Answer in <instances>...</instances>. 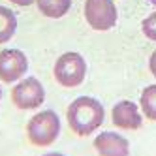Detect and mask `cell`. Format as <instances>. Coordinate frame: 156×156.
<instances>
[{"mask_svg":"<svg viewBox=\"0 0 156 156\" xmlns=\"http://www.w3.org/2000/svg\"><path fill=\"white\" fill-rule=\"evenodd\" d=\"M105 109L102 102L92 96H79L68 105L66 120L70 130L79 137L92 136V133L104 124Z\"/></svg>","mask_w":156,"mask_h":156,"instance_id":"6da1fadb","label":"cell"},{"mask_svg":"<svg viewBox=\"0 0 156 156\" xmlns=\"http://www.w3.org/2000/svg\"><path fill=\"white\" fill-rule=\"evenodd\" d=\"M60 117L53 109H43L38 111L34 117H30L27 122V137L30 145L38 149H47L58 139L60 136Z\"/></svg>","mask_w":156,"mask_h":156,"instance_id":"7a4b0ae2","label":"cell"},{"mask_svg":"<svg viewBox=\"0 0 156 156\" xmlns=\"http://www.w3.org/2000/svg\"><path fill=\"white\" fill-rule=\"evenodd\" d=\"M55 81L64 88H77L81 87L87 77V60L83 55L68 51L62 53L53 66Z\"/></svg>","mask_w":156,"mask_h":156,"instance_id":"3957f363","label":"cell"},{"mask_svg":"<svg viewBox=\"0 0 156 156\" xmlns=\"http://www.w3.org/2000/svg\"><path fill=\"white\" fill-rule=\"evenodd\" d=\"M12 104L21 111H34L45 102V87L36 77H23L12 88Z\"/></svg>","mask_w":156,"mask_h":156,"instance_id":"277c9868","label":"cell"},{"mask_svg":"<svg viewBox=\"0 0 156 156\" xmlns=\"http://www.w3.org/2000/svg\"><path fill=\"white\" fill-rule=\"evenodd\" d=\"M85 21L96 32H107L117 25L119 12L113 0H85Z\"/></svg>","mask_w":156,"mask_h":156,"instance_id":"5b68a950","label":"cell"},{"mask_svg":"<svg viewBox=\"0 0 156 156\" xmlns=\"http://www.w3.org/2000/svg\"><path fill=\"white\" fill-rule=\"evenodd\" d=\"M28 72V57L21 49H2L0 51V83L12 85L23 79Z\"/></svg>","mask_w":156,"mask_h":156,"instance_id":"8992f818","label":"cell"},{"mask_svg":"<svg viewBox=\"0 0 156 156\" xmlns=\"http://www.w3.org/2000/svg\"><path fill=\"white\" fill-rule=\"evenodd\" d=\"M111 120L120 130H139L143 124V113L132 100H120L111 109Z\"/></svg>","mask_w":156,"mask_h":156,"instance_id":"52a82bcc","label":"cell"},{"mask_svg":"<svg viewBox=\"0 0 156 156\" xmlns=\"http://www.w3.org/2000/svg\"><path fill=\"white\" fill-rule=\"evenodd\" d=\"M92 147L98 156H130V141L117 132H100Z\"/></svg>","mask_w":156,"mask_h":156,"instance_id":"ba28073f","label":"cell"},{"mask_svg":"<svg viewBox=\"0 0 156 156\" xmlns=\"http://www.w3.org/2000/svg\"><path fill=\"white\" fill-rule=\"evenodd\" d=\"M40 13L47 19H62L72 9V0H36Z\"/></svg>","mask_w":156,"mask_h":156,"instance_id":"9c48e42d","label":"cell"},{"mask_svg":"<svg viewBox=\"0 0 156 156\" xmlns=\"http://www.w3.org/2000/svg\"><path fill=\"white\" fill-rule=\"evenodd\" d=\"M17 30V15L13 9L6 6H0V45L8 43L15 36Z\"/></svg>","mask_w":156,"mask_h":156,"instance_id":"30bf717a","label":"cell"},{"mask_svg":"<svg viewBox=\"0 0 156 156\" xmlns=\"http://www.w3.org/2000/svg\"><path fill=\"white\" fill-rule=\"evenodd\" d=\"M141 113L145 119L156 120V85L145 87V90L141 92Z\"/></svg>","mask_w":156,"mask_h":156,"instance_id":"8fae6325","label":"cell"},{"mask_svg":"<svg viewBox=\"0 0 156 156\" xmlns=\"http://www.w3.org/2000/svg\"><path fill=\"white\" fill-rule=\"evenodd\" d=\"M141 32L143 36L151 40V41H156V12H152L151 15H147L141 23Z\"/></svg>","mask_w":156,"mask_h":156,"instance_id":"7c38bea8","label":"cell"},{"mask_svg":"<svg viewBox=\"0 0 156 156\" xmlns=\"http://www.w3.org/2000/svg\"><path fill=\"white\" fill-rule=\"evenodd\" d=\"M149 70H151V73L156 77V49L152 51V55H151V58H149Z\"/></svg>","mask_w":156,"mask_h":156,"instance_id":"4fadbf2b","label":"cell"},{"mask_svg":"<svg viewBox=\"0 0 156 156\" xmlns=\"http://www.w3.org/2000/svg\"><path fill=\"white\" fill-rule=\"evenodd\" d=\"M9 2L15 4V6H19V8H28L32 4H36V0H9Z\"/></svg>","mask_w":156,"mask_h":156,"instance_id":"5bb4252c","label":"cell"},{"mask_svg":"<svg viewBox=\"0 0 156 156\" xmlns=\"http://www.w3.org/2000/svg\"><path fill=\"white\" fill-rule=\"evenodd\" d=\"M41 156H66L62 152H57V151H53V152H45V154H41Z\"/></svg>","mask_w":156,"mask_h":156,"instance_id":"9a60e30c","label":"cell"},{"mask_svg":"<svg viewBox=\"0 0 156 156\" xmlns=\"http://www.w3.org/2000/svg\"><path fill=\"white\" fill-rule=\"evenodd\" d=\"M0 100H2V83H0Z\"/></svg>","mask_w":156,"mask_h":156,"instance_id":"2e32d148","label":"cell"},{"mask_svg":"<svg viewBox=\"0 0 156 156\" xmlns=\"http://www.w3.org/2000/svg\"><path fill=\"white\" fill-rule=\"evenodd\" d=\"M149 2H151V4H154V6H156V0H149Z\"/></svg>","mask_w":156,"mask_h":156,"instance_id":"e0dca14e","label":"cell"}]
</instances>
